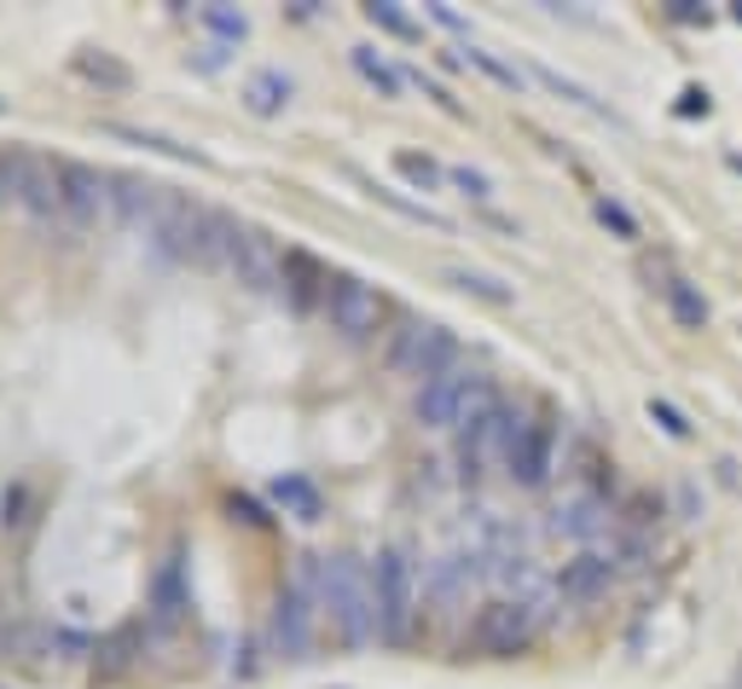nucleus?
Listing matches in <instances>:
<instances>
[{
    "instance_id": "nucleus-1",
    "label": "nucleus",
    "mask_w": 742,
    "mask_h": 689,
    "mask_svg": "<svg viewBox=\"0 0 742 689\" xmlns=\"http://www.w3.org/2000/svg\"><path fill=\"white\" fill-rule=\"evenodd\" d=\"M325 608L331 626L348 649H372L383 644V620H377V579L360 556H325Z\"/></svg>"
},
{
    "instance_id": "nucleus-2",
    "label": "nucleus",
    "mask_w": 742,
    "mask_h": 689,
    "mask_svg": "<svg viewBox=\"0 0 742 689\" xmlns=\"http://www.w3.org/2000/svg\"><path fill=\"white\" fill-rule=\"evenodd\" d=\"M372 579H377V620H383V644L389 649H406L418 631V615H424V574L413 563L406 545H389L372 563Z\"/></svg>"
},
{
    "instance_id": "nucleus-3",
    "label": "nucleus",
    "mask_w": 742,
    "mask_h": 689,
    "mask_svg": "<svg viewBox=\"0 0 742 689\" xmlns=\"http://www.w3.org/2000/svg\"><path fill=\"white\" fill-rule=\"evenodd\" d=\"M499 394H494V382L481 377L476 366H453V371H441L435 382H424L418 389V423L424 429H458V435H465V429L488 412Z\"/></svg>"
},
{
    "instance_id": "nucleus-4",
    "label": "nucleus",
    "mask_w": 742,
    "mask_h": 689,
    "mask_svg": "<svg viewBox=\"0 0 742 689\" xmlns=\"http://www.w3.org/2000/svg\"><path fill=\"white\" fill-rule=\"evenodd\" d=\"M383 366H389L395 377H413L418 389H424V382H435L441 371L458 366V337H453L447 325H435V319H400L389 330Z\"/></svg>"
},
{
    "instance_id": "nucleus-5",
    "label": "nucleus",
    "mask_w": 742,
    "mask_h": 689,
    "mask_svg": "<svg viewBox=\"0 0 742 689\" xmlns=\"http://www.w3.org/2000/svg\"><path fill=\"white\" fill-rule=\"evenodd\" d=\"M540 631H546V620L533 615L528 603H517V597H494V603H481V608H476V620H470V644H476L481 655L510 660V655H528Z\"/></svg>"
},
{
    "instance_id": "nucleus-6",
    "label": "nucleus",
    "mask_w": 742,
    "mask_h": 689,
    "mask_svg": "<svg viewBox=\"0 0 742 689\" xmlns=\"http://www.w3.org/2000/svg\"><path fill=\"white\" fill-rule=\"evenodd\" d=\"M325 319H331L337 337L366 342V337H377V330H383V319H389V301H383L366 278L337 272V278H331V290H325Z\"/></svg>"
},
{
    "instance_id": "nucleus-7",
    "label": "nucleus",
    "mask_w": 742,
    "mask_h": 689,
    "mask_svg": "<svg viewBox=\"0 0 742 689\" xmlns=\"http://www.w3.org/2000/svg\"><path fill=\"white\" fill-rule=\"evenodd\" d=\"M522 418L510 412L505 400H494L488 412H481L465 435H458V470H465V481H481L488 475V464H499V457H510V441H517Z\"/></svg>"
},
{
    "instance_id": "nucleus-8",
    "label": "nucleus",
    "mask_w": 742,
    "mask_h": 689,
    "mask_svg": "<svg viewBox=\"0 0 742 689\" xmlns=\"http://www.w3.org/2000/svg\"><path fill=\"white\" fill-rule=\"evenodd\" d=\"M59 203L70 226H93L116 215V174L93 163H59Z\"/></svg>"
},
{
    "instance_id": "nucleus-9",
    "label": "nucleus",
    "mask_w": 742,
    "mask_h": 689,
    "mask_svg": "<svg viewBox=\"0 0 742 689\" xmlns=\"http://www.w3.org/2000/svg\"><path fill=\"white\" fill-rule=\"evenodd\" d=\"M181 209V192H169L157 181H145V174H116V220L134 226V233L157 238L163 220Z\"/></svg>"
},
{
    "instance_id": "nucleus-10",
    "label": "nucleus",
    "mask_w": 742,
    "mask_h": 689,
    "mask_svg": "<svg viewBox=\"0 0 742 689\" xmlns=\"http://www.w3.org/2000/svg\"><path fill=\"white\" fill-rule=\"evenodd\" d=\"M238 278L244 290H285V249H278V238L267 233V226H244L238 244H233V267H226Z\"/></svg>"
},
{
    "instance_id": "nucleus-11",
    "label": "nucleus",
    "mask_w": 742,
    "mask_h": 689,
    "mask_svg": "<svg viewBox=\"0 0 742 689\" xmlns=\"http://www.w3.org/2000/svg\"><path fill=\"white\" fill-rule=\"evenodd\" d=\"M546 527L557 533V539H580L586 551H598V539L616 527V510H609V498L598 487H580V493L562 498V504H551V522Z\"/></svg>"
},
{
    "instance_id": "nucleus-12",
    "label": "nucleus",
    "mask_w": 742,
    "mask_h": 689,
    "mask_svg": "<svg viewBox=\"0 0 742 689\" xmlns=\"http://www.w3.org/2000/svg\"><path fill=\"white\" fill-rule=\"evenodd\" d=\"M314 597H302V592H278V603H273V620H267V644H273V655H285V660H308V649H314Z\"/></svg>"
},
{
    "instance_id": "nucleus-13",
    "label": "nucleus",
    "mask_w": 742,
    "mask_h": 689,
    "mask_svg": "<svg viewBox=\"0 0 742 689\" xmlns=\"http://www.w3.org/2000/svg\"><path fill=\"white\" fill-rule=\"evenodd\" d=\"M505 470L517 487H546L551 470H557V429L551 423H528L517 429V441H510V457H505Z\"/></svg>"
},
{
    "instance_id": "nucleus-14",
    "label": "nucleus",
    "mask_w": 742,
    "mask_h": 689,
    "mask_svg": "<svg viewBox=\"0 0 742 689\" xmlns=\"http://www.w3.org/2000/svg\"><path fill=\"white\" fill-rule=\"evenodd\" d=\"M476 579H481L476 556H435V563L424 568V603L435 608V615H458Z\"/></svg>"
},
{
    "instance_id": "nucleus-15",
    "label": "nucleus",
    "mask_w": 742,
    "mask_h": 689,
    "mask_svg": "<svg viewBox=\"0 0 742 689\" xmlns=\"http://www.w3.org/2000/svg\"><path fill=\"white\" fill-rule=\"evenodd\" d=\"M616 563H621L616 551H580L575 563H562L557 592H562V597H575V603H592V597L609 592V579H616Z\"/></svg>"
},
{
    "instance_id": "nucleus-16",
    "label": "nucleus",
    "mask_w": 742,
    "mask_h": 689,
    "mask_svg": "<svg viewBox=\"0 0 742 689\" xmlns=\"http://www.w3.org/2000/svg\"><path fill=\"white\" fill-rule=\"evenodd\" d=\"M325 290H331V272L314 261V255L308 249H285V296H291V308L296 313L325 308Z\"/></svg>"
},
{
    "instance_id": "nucleus-17",
    "label": "nucleus",
    "mask_w": 742,
    "mask_h": 689,
    "mask_svg": "<svg viewBox=\"0 0 742 689\" xmlns=\"http://www.w3.org/2000/svg\"><path fill=\"white\" fill-rule=\"evenodd\" d=\"M18 209H30L35 220H64V203H59V163L30 157V168H23V186H18Z\"/></svg>"
},
{
    "instance_id": "nucleus-18",
    "label": "nucleus",
    "mask_w": 742,
    "mask_h": 689,
    "mask_svg": "<svg viewBox=\"0 0 742 689\" xmlns=\"http://www.w3.org/2000/svg\"><path fill=\"white\" fill-rule=\"evenodd\" d=\"M192 608V597H186V574H181V563H169L151 574V615H157V626H174Z\"/></svg>"
},
{
    "instance_id": "nucleus-19",
    "label": "nucleus",
    "mask_w": 742,
    "mask_h": 689,
    "mask_svg": "<svg viewBox=\"0 0 742 689\" xmlns=\"http://www.w3.org/2000/svg\"><path fill=\"white\" fill-rule=\"evenodd\" d=\"M105 134H111V140H128V145H145V151H163V157H181V163H197V168H210V151H197V145H181V140H169V134H151V127L105 122Z\"/></svg>"
},
{
    "instance_id": "nucleus-20",
    "label": "nucleus",
    "mask_w": 742,
    "mask_h": 689,
    "mask_svg": "<svg viewBox=\"0 0 742 689\" xmlns=\"http://www.w3.org/2000/svg\"><path fill=\"white\" fill-rule=\"evenodd\" d=\"M447 285L453 290H465L476 301H488V308H510V285L494 272H476V267H447Z\"/></svg>"
},
{
    "instance_id": "nucleus-21",
    "label": "nucleus",
    "mask_w": 742,
    "mask_h": 689,
    "mask_svg": "<svg viewBox=\"0 0 742 689\" xmlns=\"http://www.w3.org/2000/svg\"><path fill=\"white\" fill-rule=\"evenodd\" d=\"M244 99H250V111H255V116H278V111L291 105V75H278V70H262V75H250Z\"/></svg>"
},
{
    "instance_id": "nucleus-22",
    "label": "nucleus",
    "mask_w": 742,
    "mask_h": 689,
    "mask_svg": "<svg viewBox=\"0 0 742 689\" xmlns=\"http://www.w3.org/2000/svg\"><path fill=\"white\" fill-rule=\"evenodd\" d=\"M273 498H278V510H291L296 522H319V493H314V481L285 475V481H273Z\"/></svg>"
},
{
    "instance_id": "nucleus-23",
    "label": "nucleus",
    "mask_w": 742,
    "mask_h": 689,
    "mask_svg": "<svg viewBox=\"0 0 742 689\" xmlns=\"http://www.w3.org/2000/svg\"><path fill=\"white\" fill-rule=\"evenodd\" d=\"M75 70H82L93 88H128V82H134V70H128L122 59H111V53H99V47L75 53Z\"/></svg>"
},
{
    "instance_id": "nucleus-24",
    "label": "nucleus",
    "mask_w": 742,
    "mask_h": 689,
    "mask_svg": "<svg viewBox=\"0 0 742 689\" xmlns=\"http://www.w3.org/2000/svg\"><path fill=\"white\" fill-rule=\"evenodd\" d=\"M661 296H668V308H673V319L684 325V330H702L708 325V301L684 285V278H673V285H661Z\"/></svg>"
},
{
    "instance_id": "nucleus-25",
    "label": "nucleus",
    "mask_w": 742,
    "mask_h": 689,
    "mask_svg": "<svg viewBox=\"0 0 742 689\" xmlns=\"http://www.w3.org/2000/svg\"><path fill=\"white\" fill-rule=\"evenodd\" d=\"M354 70H360L383 99H400V70H395V64H383V59H377V47H354Z\"/></svg>"
},
{
    "instance_id": "nucleus-26",
    "label": "nucleus",
    "mask_w": 742,
    "mask_h": 689,
    "mask_svg": "<svg viewBox=\"0 0 742 689\" xmlns=\"http://www.w3.org/2000/svg\"><path fill=\"white\" fill-rule=\"evenodd\" d=\"M533 75H540V82H546L551 93H562V99H569V105H580V111H592V116H616V111H609V105H603V99H598V93H586L580 82H569V75H557V70H546V64H540V70H533Z\"/></svg>"
},
{
    "instance_id": "nucleus-27",
    "label": "nucleus",
    "mask_w": 742,
    "mask_h": 689,
    "mask_svg": "<svg viewBox=\"0 0 742 689\" xmlns=\"http://www.w3.org/2000/svg\"><path fill=\"white\" fill-rule=\"evenodd\" d=\"M395 168H400L413 186H424V192H435V186L447 181V168L435 163V157H424V151H395Z\"/></svg>"
},
{
    "instance_id": "nucleus-28",
    "label": "nucleus",
    "mask_w": 742,
    "mask_h": 689,
    "mask_svg": "<svg viewBox=\"0 0 742 689\" xmlns=\"http://www.w3.org/2000/svg\"><path fill=\"white\" fill-rule=\"evenodd\" d=\"M366 18L377 23V30H383V35H400V41H418V35H424V30H418V23H413V18H406L400 7H395V0H372V7H366Z\"/></svg>"
},
{
    "instance_id": "nucleus-29",
    "label": "nucleus",
    "mask_w": 742,
    "mask_h": 689,
    "mask_svg": "<svg viewBox=\"0 0 742 689\" xmlns=\"http://www.w3.org/2000/svg\"><path fill=\"white\" fill-rule=\"evenodd\" d=\"M592 215H598V220H603L616 238H638V215L627 209L621 197H598V203H592Z\"/></svg>"
},
{
    "instance_id": "nucleus-30",
    "label": "nucleus",
    "mask_w": 742,
    "mask_h": 689,
    "mask_svg": "<svg viewBox=\"0 0 742 689\" xmlns=\"http://www.w3.org/2000/svg\"><path fill=\"white\" fill-rule=\"evenodd\" d=\"M203 23H210L221 41H244L250 35V18L244 12H226V7H203Z\"/></svg>"
},
{
    "instance_id": "nucleus-31",
    "label": "nucleus",
    "mask_w": 742,
    "mask_h": 689,
    "mask_svg": "<svg viewBox=\"0 0 742 689\" xmlns=\"http://www.w3.org/2000/svg\"><path fill=\"white\" fill-rule=\"evenodd\" d=\"M23 168H30V157H23V151H0V203H18Z\"/></svg>"
},
{
    "instance_id": "nucleus-32",
    "label": "nucleus",
    "mask_w": 742,
    "mask_h": 689,
    "mask_svg": "<svg viewBox=\"0 0 742 689\" xmlns=\"http://www.w3.org/2000/svg\"><path fill=\"white\" fill-rule=\"evenodd\" d=\"M470 64H476V70H488L499 88H522V70H517V64H499L494 53H481V47H470Z\"/></svg>"
},
{
    "instance_id": "nucleus-33",
    "label": "nucleus",
    "mask_w": 742,
    "mask_h": 689,
    "mask_svg": "<svg viewBox=\"0 0 742 689\" xmlns=\"http://www.w3.org/2000/svg\"><path fill=\"white\" fill-rule=\"evenodd\" d=\"M650 418H655L661 429H668V435H673V441H690V418L679 412V405H673V400H650Z\"/></svg>"
},
{
    "instance_id": "nucleus-34",
    "label": "nucleus",
    "mask_w": 742,
    "mask_h": 689,
    "mask_svg": "<svg viewBox=\"0 0 742 689\" xmlns=\"http://www.w3.org/2000/svg\"><path fill=\"white\" fill-rule=\"evenodd\" d=\"M447 181H453L458 192H465V197H476V203H488V197H494V181H488L481 168H453Z\"/></svg>"
},
{
    "instance_id": "nucleus-35",
    "label": "nucleus",
    "mask_w": 742,
    "mask_h": 689,
    "mask_svg": "<svg viewBox=\"0 0 742 689\" xmlns=\"http://www.w3.org/2000/svg\"><path fill=\"white\" fill-rule=\"evenodd\" d=\"M383 203H389V209H400V215H413V220H424V226H447L441 215H435V209H424V203H406L400 192H389V186H372Z\"/></svg>"
},
{
    "instance_id": "nucleus-36",
    "label": "nucleus",
    "mask_w": 742,
    "mask_h": 689,
    "mask_svg": "<svg viewBox=\"0 0 742 689\" xmlns=\"http://www.w3.org/2000/svg\"><path fill=\"white\" fill-rule=\"evenodd\" d=\"M708 111H713V99L702 88H684L679 93V116H708Z\"/></svg>"
},
{
    "instance_id": "nucleus-37",
    "label": "nucleus",
    "mask_w": 742,
    "mask_h": 689,
    "mask_svg": "<svg viewBox=\"0 0 742 689\" xmlns=\"http://www.w3.org/2000/svg\"><path fill=\"white\" fill-rule=\"evenodd\" d=\"M226 510H233V522H250V527H267V516H262V510H255V498H233V504H226Z\"/></svg>"
},
{
    "instance_id": "nucleus-38",
    "label": "nucleus",
    "mask_w": 742,
    "mask_h": 689,
    "mask_svg": "<svg viewBox=\"0 0 742 689\" xmlns=\"http://www.w3.org/2000/svg\"><path fill=\"white\" fill-rule=\"evenodd\" d=\"M429 18L441 23V30H458V35L470 30V23H465V12H453V7H429Z\"/></svg>"
},
{
    "instance_id": "nucleus-39",
    "label": "nucleus",
    "mask_w": 742,
    "mask_h": 689,
    "mask_svg": "<svg viewBox=\"0 0 742 689\" xmlns=\"http://www.w3.org/2000/svg\"><path fill=\"white\" fill-rule=\"evenodd\" d=\"M731 168H736V174H742V151H731Z\"/></svg>"
},
{
    "instance_id": "nucleus-40",
    "label": "nucleus",
    "mask_w": 742,
    "mask_h": 689,
    "mask_svg": "<svg viewBox=\"0 0 742 689\" xmlns=\"http://www.w3.org/2000/svg\"><path fill=\"white\" fill-rule=\"evenodd\" d=\"M731 18H736V23H742V7H731Z\"/></svg>"
},
{
    "instance_id": "nucleus-41",
    "label": "nucleus",
    "mask_w": 742,
    "mask_h": 689,
    "mask_svg": "<svg viewBox=\"0 0 742 689\" xmlns=\"http://www.w3.org/2000/svg\"><path fill=\"white\" fill-rule=\"evenodd\" d=\"M0 111H7V99H0Z\"/></svg>"
}]
</instances>
